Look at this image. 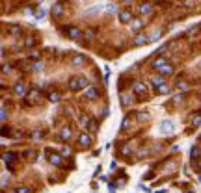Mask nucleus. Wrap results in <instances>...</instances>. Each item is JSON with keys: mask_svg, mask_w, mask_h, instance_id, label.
Wrapping results in <instances>:
<instances>
[{"mask_svg": "<svg viewBox=\"0 0 201 193\" xmlns=\"http://www.w3.org/2000/svg\"><path fill=\"white\" fill-rule=\"evenodd\" d=\"M73 65H82V63H86V56H82V54H77L73 58V62H71Z\"/></svg>", "mask_w": 201, "mask_h": 193, "instance_id": "ddd939ff", "label": "nucleus"}, {"mask_svg": "<svg viewBox=\"0 0 201 193\" xmlns=\"http://www.w3.org/2000/svg\"><path fill=\"white\" fill-rule=\"evenodd\" d=\"M15 95H19V96H22L24 93H26V87H24V84H17V85H15Z\"/></svg>", "mask_w": 201, "mask_h": 193, "instance_id": "2eb2a0df", "label": "nucleus"}, {"mask_svg": "<svg viewBox=\"0 0 201 193\" xmlns=\"http://www.w3.org/2000/svg\"><path fill=\"white\" fill-rule=\"evenodd\" d=\"M34 43H36V39H34L32 35H28V37L24 39V47H34Z\"/></svg>", "mask_w": 201, "mask_h": 193, "instance_id": "a211bd4d", "label": "nucleus"}, {"mask_svg": "<svg viewBox=\"0 0 201 193\" xmlns=\"http://www.w3.org/2000/svg\"><path fill=\"white\" fill-rule=\"evenodd\" d=\"M197 169H201V162H199V164H197Z\"/></svg>", "mask_w": 201, "mask_h": 193, "instance_id": "72a5a7b5", "label": "nucleus"}, {"mask_svg": "<svg viewBox=\"0 0 201 193\" xmlns=\"http://www.w3.org/2000/svg\"><path fill=\"white\" fill-rule=\"evenodd\" d=\"M69 138H71V128H69V126H65V128L62 130V139H63V141H67Z\"/></svg>", "mask_w": 201, "mask_h": 193, "instance_id": "dca6fc26", "label": "nucleus"}, {"mask_svg": "<svg viewBox=\"0 0 201 193\" xmlns=\"http://www.w3.org/2000/svg\"><path fill=\"white\" fill-rule=\"evenodd\" d=\"M158 132H160V134H164V136L173 134V132H175V124H173V121H169V119L160 121V124H158Z\"/></svg>", "mask_w": 201, "mask_h": 193, "instance_id": "f03ea898", "label": "nucleus"}, {"mask_svg": "<svg viewBox=\"0 0 201 193\" xmlns=\"http://www.w3.org/2000/svg\"><path fill=\"white\" fill-rule=\"evenodd\" d=\"M201 123V113H195V115H192V124L194 126H197Z\"/></svg>", "mask_w": 201, "mask_h": 193, "instance_id": "6ab92c4d", "label": "nucleus"}, {"mask_svg": "<svg viewBox=\"0 0 201 193\" xmlns=\"http://www.w3.org/2000/svg\"><path fill=\"white\" fill-rule=\"evenodd\" d=\"M48 99L52 100V102H58V100H60V95H58V93H50V95H48Z\"/></svg>", "mask_w": 201, "mask_h": 193, "instance_id": "393cba45", "label": "nucleus"}, {"mask_svg": "<svg viewBox=\"0 0 201 193\" xmlns=\"http://www.w3.org/2000/svg\"><path fill=\"white\" fill-rule=\"evenodd\" d=\"M48 162L52 165H60V164H62V156H60V154H50L48 156Z\"/></svg>", "mask_w": 201, "mask_h": 193, "instance_id": "4468645a", "label": "nucleus"}, {"mask_svg": "<svg viewBox=\"0 0 201 193\" xmlns=\"http://www.w3.org/2000/svg\"><path fill=\"white\" fill-rule=\"evenodd\" d=\"M67 34H69V37H71V39H80V37H82V30L77 28V26L67 28Z\"/></svg>", "mask_w": 201, "mask_h": 193, "instance_id": "20e7f679", "label": "nucleus"}, {"mask_svg": "<svg viewBox=\"0 0 201 193\" xmlns=\"http://www.w3.org/2000/svg\"><path fill=\"white\" fill-rule=\"evenodd\" d=\"M99 9H100V6H91L89 9L84 11V15H91V13H95V11H99Z\"/></svg>", "mask_w": 201, "mask_h": 193, "instance_id": "4be33fe9", "label": "nucleus"}, {"mask_svg": "<svg viewBox=\"0 0 201 193\" xmlns=\"http://www.w3.org/2000/svg\"><path fill=\"white\" fill-rule=\"evenodd\" d=\"M13 152H6V154H4V162H6V164H11L13 162Z\"/></svg>", "mask_w": 201, "mask_h": 193, "instance_id": "aec40b11", "label": "nucleus"}, {"mask_svg": "<svg viewBox=\"0 0 201 193\" xmlns=\"http://www.w3.org/2000/svg\"><path fill=\"white\" fill-rule=\"evenodd\" d=\"M147 43H151V37H147L145 34H138L136 37H134V41H132L134 47H142V45H147Z\"/></svg>", "mask_w": 201, "mask_h": 193, "instance_id": "7ed1b4c3", "label": "nucleus"}, {"mask_svg": "<svg viewBox=\"0 0 201 193\" xmlns=\"http://www.w3.org/2000/svg\"><path fill=\"white\" fill-rule=\"evenodd\" d=\"M80 123H82V126H88V128H89V123H91V119H89L88 115H82V117H80Z\"/></svg>", "mask_w": 201, "mask_h": 193, "instance_id": "f3484780", "label": "nucleus"}, {"mask_svg": "<svg viewBox=\"0 0 201 193\" xmlns=\"http://www.w3.org/2000/svg\"><path fill=\"white\" fill-rule=\"evenodd\" d=\"M143 26V22L140 21V19H136V21H132V30H140Z\"/></svg>", "mask_w": 201, "mask_h": 193, "instance_id": "412c9836", "label": "nucleus"}, {"mask_svg": "<svg viewBox=\"0 0 201 193\" xmlns=\"http://www.w3.org/2000/svg\"><path fill=\"white\" fill-rule=\"evenodd\" d=\"M78 141H80V145H82L84 149H88V147L91 145V136H89V134H82L78 138Z\"/></svg>", "mask_w": 201, "mask_h": 193, "instance_id": "0eeeda50", "label": "nucleus"}, {"mask_svg": "<svg viewBox=\"0 0 201 193\" xmlns=\"http://www.w3.org/2000/svg\"><path fill=\"white\" fill-rule=\"evenodd\" d=\"M88 78L86 76H74V78L69 82V89L71 91H78V89H84V87H88Z\"/></svg>", "mask_w": 201, "mask_h": 193, "instance_id": "f257e3e1", "label": "nucleus"}, {"mask_svg": "<svg viewBox=\"0 0 201 193\" xmlns=\"http://www.w3.org/2000/svg\"><path fill=\"white\" fill-rule=\"evenodd\" d=\"M138 119H149V113H138Z\"/></svg>", "mask_w": 201, "mask_h": 193, "instance_id": "473e14b6", "label": "nucleus"}, {"mask_svg": "<svg viewBox=\"0 0 201 193\" xmlns=\"http://www.w3.org/2000/svg\"><path fill=\"white\" fill-rule=\"evenodd\" d=\"M37 96H39V91H37V89H32V91L28 93V99H32V100H36Z\"/></svg>", "mask_w": 201, "mask_h": 193, "instance_id": "5701e85b", "label": "nucleus"}, {"mask_svg": "<svg viewBox=\"0 0 201 193\" xmlns=\"http://www.w3.org/2000/svg\"><path fill=\"white\" fill-rule=\"evenodd\" d=\"M84 96L89 99V100H93V99H97V96H99V93H97V89H95V87H88L86 91H84Z\"/></svg>", "mask_w": 201, "mask_h": 193, "instance_id": "9b49d317", "label": "nucleus"}, {"mask_svg": "<svg viewBox=\"0 0 201 193\" xmlns=\"http://www.w3.org/2000/svg\"><path fill=\"white\" fill-rule=\"evenodd\" d=\"M164 82H166V80H164V76H162V74H160V76H153V78H151V84H153L157 89H160L162 85H166Z\"/></svg>", "mask_w": 201, "mask_h": 193, "instance_id": "423d86ee", "label": "nucleus"}, {"mask_svg": "<svg viewBox=\"0 0 201 193\" xmlns=\"http://www.w3.org/2000/svg\"><path fill=\"white\" fill-rule=\"evenodd\" d=\"M130 19H132V13L129 11V9H121L119 11V22H123V24H127Z\"/></svg>", "mask_w": 201, "mask_h": 193, "instance_id": "39448f33", "label": "nucleus"}, {"mask_svg": "<svg viewBox=\"0 0 201 193\" xmlns=\"http://www.w3.org/2000/svg\"><path fill=\"white\" fill-rule=\"evenodd\" d=\"M158 73L162 74V76H166V74H171V73H173V67H171L169 63H166L164 67H160V69H158Z\"/></svg>", "mask_w": 201, "mask_h": 193, "instance_id": "f8f14e48", "label": "nucleus"}, {"mask_svg": "<svg viewBox=\"0 0 201 193\" xmlns=\"http://www.w3.org/2000/svg\"><path fill=\"white\" fill-rule=\"evenodd\" d=\"M32 190H30V187H17V190H15V193H30Z\"/></svg>", "mask_w": 201, "mask_h": 193, "instance_id": "a878e982", "label": "nucleus"}, {"mask_svg": "<svg viewBox=\"0 0 201 193\" xmlns=\"http://www.w3.org/2000/svg\"><path fill=\"white\" fill-rule=\"evenodd\" d=\"M134 93H136V95H145V93H147L145 84L143 82H136V84H134Z\"/></svg>", "mask_w": 201, "mask_h": 193, "instance_id": "1a4fd4ad", "label": "nucleus"}, {"mask_svg": "<svg viewBox=\"0 0 201 193\" xmlns=\"http://www.w3.org/2000/svg\"><path fill=\"white\" fill-rule=\"evenodd\" d=\"M52 15L54 17H62L63 15V4H60V2H56L52 6Z\"/></svg>", "mask_w": 201, "mask_h": 193, "instance_id": "9d476101", "label": "nucleus"}, {"mask_svg": "<svg viewBox=\"0 0 201 193\" xmlns=\"http://www.w3.org/2000/svg\"><path fill=\"white\" fill-rule=\"evenodd\" d=\"M41 136H43L41 132H37V130H36V132H34V134H32V139H34V141H37L39 138H41Z\"/></svg>", "mask_w": 201, "mask_h": 193, "instance_id": "cd10ccee", "label": "nucleus"}, {"mask_svg": "<svg viewBox=\"0 0 201 193\" xmlns=\"http://www.w3.org/2000/svg\"><path fill=\"white\" fill-rule=\"evenodd\" d=\"M106 9H108V11H110V13H112V11L115 13V11H117V8H115V6H114V4H108V6H106Z\"/></svg>", "mask_w": 201, "mask_h": 193, "instance_id": "7c9ffc66", "label": "nucleus"}, {"mask_svg": "<svg viewBox=\"0 0 201 193\" xmlns=\"http://www.w3.org/2000/svg\"><path fill=\"white\" fill-rule=\"evenodd\" d=\"M43 17H45V9H41V8H39L37 11H36V19H43Z\"/></svg>", "mask_w": 201, "mask_h": 193, "instance_id": "bb28decb", "label": "nucleus"}, {"mask_svg": "<svg viewBox=\"0 0 201 193\" xmlns=\"http://www.w3.org/2000/svg\"><path fill=\"white\" fill-rule=\"evenodd\" d=\"M168 91H169V87H168V85H162V87L158 89V93H160V95H166Z\"/></svg>", "mask_w": 201, "mask_h": 193, "instance_id": "c85d7f7f", "label": "nucleus"}, {"mask_svg": "<svg viewBox=\"0 0 201 193\" xmlns=\"http://www.w3.org/2000/svg\"><path fill=\"white\" fill-rule=\"evenodd\" d=\"M151 9H153V4H151V2H143V4H140L138 11L142 15H147V13H151Z\"/></svg>", "mask_w": 201, "mask_h": 193, "instance_id": "6e6552de", "label": "nucleus"}, {"mask_svg": "<svg viewBox=\"0 0 201 193\" xmlns=\"http://www.w3.org/2000/svg\"><path fill=\"white\" fill-rule=\"evenodd\" d=\"M199 149H197V147H194V149H192V158H199Z\"/></svg>", "mask_w": 201, "mask_h": 193, "instance_id": "c756f323", "label": "nucleus"}, {"mask_svg": "<svg viewBox=\"0 0 201 193\" xmlns=\"http://www.w3.org/2000/svg\"><path fill=\"white\" fill-rule=\"evenodd\" d=\"M9 34L19 35V34H21V28H19V26H11V28H9Z\"/></svg>", "mask_w": 201, "mask_h": 193, "instance_id": "b1692460", "label": "nucleus"}, {"mask_svg": "<svg viewBox=\"0 0 201 193\" xmlns=\"http://www.w3.org/2000/svg\"><path fill=\"white\" fill-rule=\"evenodd\" d=\"M41 69H43L41 63H34V71H41Z\"/></svg>", "mask_w": 201, "mask_h": 193, "instance_id": "2f4dec72", "label": "nucleus"}]
</instances>
